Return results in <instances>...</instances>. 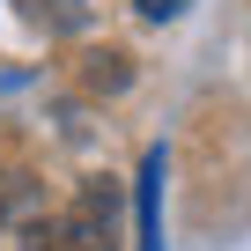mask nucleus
<instances>
[{
	"label": "nucleus",
	"instance_id": "nucleus-1",
	"mask_svg": "<svg viewBox=\"0 0 251 251\" xmlns=\"http://www.w3.org/2000/svg\"><path fill=\"white\" fill-rule=\"evenodd\" d=\"M126 229H118V185L111 177H89V192L74 200V214H67V244L74 251H111Z\"/></svg>",
	"mask_w": 251,
	"mask_h": 251
},
{
	"label": "nucleus",
	"instance_id": "nucleus-2",
	"mask_svg": "<svg viewBox=\"0 0 251 251\" xmlns=\"http://www.w3.org/2000/svg\"><path fill=\"white\" fill-rule=\"evenodd\" d=\"M163 148H148V163H141V177H133V251H163Z\"/></svg>",
	"mask_w": 251,
	"mask_h": 251
},
{
	"label": "nucleus",
	"instance_id": "nucleus-3",
	"mask_svg": "<svg viewBox=\"0 0 251 251\" xmlns=\"http://www.w3.org/2000/svg\"><path fill=\"white\" fill-rule=\"evenodd\" d=\"M141 15L148 23H170V15H185V0H141Z\"/></svg>",
	"mask_w": 251,
	"mask_h": 251
},
{
	"label": "nucleus",
	"instance_id": "nucleus-4",
	"mask_svg": "<svg viewBox=\"0 0 251 251\" xmlns=\"http://www.w3.org/2000/svg\"><path fill=\"white\" fill-rule=\"evenodd\" d=\"M23 200H30V185H23V177H15V185H0V214H15Z\"/></svg>",
	"mask_w": 251,
	"mask_h": 251
}]
</instances>
